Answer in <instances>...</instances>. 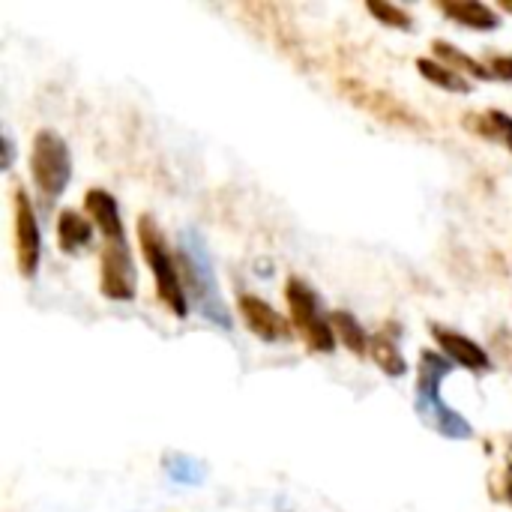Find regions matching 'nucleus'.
I'll use <instances>...</instances> for the list:
<instances>
[{"label": "nucleus", "instance_id": "obj_13", "mask_svg": "<svg viewBox=\"0 0 512 512\" xmlns=\"http://www.w3.org/2000/svg\"><path fill=\"white\" fill-rule=\"evenodd\" d=\"M93 243V222L78 210H60L57 216V246L66 255H78Z\"/></svg>", "mask_w": 512, "mask_h": 512}, {"label": "nucleus", "instance_id": "obj_17", "mask_svg": "<svg viewBox=\"0 0 512 512\" xmlns=\"http://www.w3.org/2000/svg\"><path fill=\"white\" fill-rule=\"evenodd\" d=\"M432 51H435L450 69H456L459 75H471V78H480V81H492V78H495V75L489 72V66H483L480 60H474V57H468L465 51L453 48V45L444 42V39H435V42H432Z\"/></svg>", "mask_w": 512, "mask_h": 512}, {"label": "nucleus", "instance_id": "obj_1", "mask_svg": "<svg viewBox=\"0 0 512 512\" xmlns=\"http://www.w3.org/2000/svg\"><path fill=\"white\" fill-rule=\"evenodd\" d=\"M180 276H183V288H186V297L195 306V312L204 321H210L222 330H231L234 318L219 294L210 249L195 228H183V234H180Z\"/></svg>", "mask_w": 512, "mask_h": 512}, {"label": "nucleus", "instance_id": "obj_12", "mask_svg": "<svg viewBox=\"0 0 512 512\" xmlns=\"http://www.w3.org/2000/svg\"><path fill=\"white\" fill-rule=\"evenodd\" d=\"M438 9L468 30H486L489 33V30L501 27L498 12L489 9L486 3H477V0H438Z\"/></svg>", "mask_w": 512, "mask_h": 512}, {"label": "nucleus", "instance_id": "obj_4", "mask_svg": "<svg viewBox=\"0 0 512 512\" xmlns=\"http://www.w3.org/2000/svg\"><path fill=\"white\" fill-rule=\"evenodd\" d=\"M30 177L45 204L57 201L72 180V156L54 129H39L30 150Z\"/></svg>", "mask_w": 512, "mask_h": 512}, {"label": "nucleus", "instance_id": "obj_25", "mask_svg": "<svg viewBox=\"0 0 512 512\" xmlns=\"http://www.w3.org/2000/svg\"><path fill=\"white\" fill-rule=\"evenodd\" d=\"M501 9H504V12H510V15H512V0H501Z\"/></svg>", "mask_w": 512, "mask_h": 512}, {"label": "nucleus", "instance_id": "obj_3", "mask_svg": "<svg viewBox=\"0 0 512 512\" xmlns=\"http://www.w3.org/2000/svg\"><path fill=\"white\" fill-rule=\"evenodd\" d=\"M135 231H138L141 255H144V261H147V267L153 273L159 300L168 306V312H174L177 318H186L189 315V297H186V288H183L180 264L174 261V255L168 249L165 231L159 228V222L150 213H141L138 216Z\"/></svg>", "mask_w": 512, "mask_h": 512}, {"label": "nucleus", "instance_id": "obj_22", "mask_svg": "<svg viewBox=\"0 0 512 512\" xmlns=\"http://www.w3.org/2000/svg\"><path fill=\"white\" fill-rule=\"evenodd\" d=\"M489 72H492L495 78H504V81H510L512 84V57H501V54L489 57Z\"/></svg>", "mask_w": 512, "mask_h": 512}, {"label": "nucleus", "instance_id": "obj_15", "mask_svg": "<svg viewBox=\"0 0 512 512\" xmlns=\"http://www.w3.org/2000/svg\"><path fill=\"white\" fill-rule=\"evenodd\" d=\"M330 324H333L336 339H339L351 354L363 357V354L369 351V345H372V342H369V336H366L363 324H360L351 312H345V309L333 312V315H330Z\"/></svg>", "mask_w": 512, "mask_h": 512}, {"label": "nucleus", "instance_id": "obj_24", "mask_svg": "<svg viewBox=\"0 0 512 512\" xmlns=\"http://www.w3.org/2000/svg\"><path fill=\"white\" fill-rule=\"evenodd\" d=\"M504 495H507V501L512 504V465L507 468V474H504Z\"/></svg>", "mask_w": 512, "mask_h": 512}, {"label": "nucleus", "instance_id": "obj_16", "mask_svg": "<svg viewBox=\"0 0 512 512\" xmlns=\"http://www.w3.org/2000/svg\"><path fill=\"white\" fill-rule=\"evenodd\" d=\"M417 72H420L426 81H432L435 87H441V90H450V93H471V81H468L465 75H459L456 69H450L447 63H438V60H432V57H420V60H417Z\"/></svg>", "mask_w": 512, "mask_h": 512}, {"label": "nucleus", "instance_id": "obj_21", "mask_svg": "<svg viewBox=\"0 0 512 512\" xmlns=\"http://www.w3.org/2000/svg\"><path fill=\"white\" fill-rule=\"evenodd\" d=\"M495 357L507 363V369H512V333L510 330H498L495 333Z\"/></svg>", "mask_w": 512, "mask_h": 512}, {"label": "nucleus", "instance_id": "obj_7", "mask_svg": "<svg viewBox=\"0 0 512 512\" xmlns=\"http://www.w3.org/2000/svg\"><path fill=\"white\" fill-rule=\"evenodd\" d=\"M12 213H15V261H18V273L24 279H30L39 270L42 237H39L33 204H30L27 192L18 183L12 186Z\"/></svg>", "mask_w": 512, "mask_h": 512}, {"label": "nucleus", "instance_id": "obj_8", "mask_svg": "<svg viewBox=\"0 0 512 512\" xmlns=\"http://www.w3.org/2000/svg\"><path fill=\"white\" fill-rule=\"evenodd\" d=\"M99 288L108 300H132L138 294V276L129 255L126 240L123 243H105L99 252Z\"/></svg>", "mask_w": 512, "mask_h": 512}, {"label": "nucleus", "instance_id": "obj_11", "mask_svg": "<svg viewBox=\"0 0 512 512\" xmlns=\"http://www.w3.org/2000/svg\"><path fill=\"white\" fill-rule=\"evenodd\" d=\"M84 210L87 219L96 225V231L105 237V243H123V222H120V207L111 192L105 189H87L84 195Z\"/></svg>", "mask_w": 512, "mask_h": 512}, {"label": "nucleus", "instance_id": "obj_5", "mask_svg": "<svg viewBox=\"0 0 512 512\" xmlns=\"http://www.w3.org/2000/svg\"><path fill=\"white\" fill-rule=\"evenodd\" d=\"M285 303H288L294 330L303 336L306 348L315 354H333L336 351V333H333L330 318H324L315 291L303 279L291 276L285 282Z\"/></svg>", "mask_w": 512, "mask_h": 512}, {"label": "nucleus", "instance_id": "obj_10", "mask_svg": "<svg viewBox=\"0 0 512 512\" xmlns=\"http://www.w3.org/2000/svg\"><path fill=\"white\" fill-rule=\"evenodd\" d=\"M432 336L435 342L441 345L444 357H450L456 366H465L468 372H489L492 369V357L486 348H480L474 339H468L465 333H456L450 327H441V324H432Z\"/></svg>", "mask_w": 512, "mask_h": 512}, {"label": "nucleus", "instance_id": "obj_2", "mask_svg": "<svg viewBox=\"0 0 512 512\" xmlns=\"http://www.w3.org/2000/svg\"><path fill=\"white\" fill-rule=\"evenodd\" d=\"M453 369H456V363H453L450 357L423 348V351H420L417 402H414V405H417L420 420H423L432 432H438L441 438H450V441H471V438H474L471 423H468L459 411L447 408V402L441 399V381H444Z\"/></svg>", "mask_w": 512, "mask_h": 512}, {"label": "nucleus", "instance_id": "obj_20", "mask_svg": "<svg viewBox=\"0 0 512 512\" xmlns=\"http://www.w3.org/2000/svg\"><path fill=\"white\" fill-rule=\"evenodd\" d=\"M366 9H369V15H375L381 24H387V27H396V30H411L414 27V18H411V12H405L402 6H396V3H387V0H369L366 3Z\"/></svg>", "mask_w": 512, "mask_h": 512}, {"label": "nucleus", "instance_id": "obj_14", "mask_svg": "<svg viewBox=\"0 0 512 512\" xmlns=\"http://www.w3.org/2000/svg\"><path fill=\"white\" fill-rule=\"evenodd\" d=\"M465 126L495 144H504L512 153V117L501 108H492L486 114H465Z\"/></svg>", "mask_w": 512, "mask_h": 512}, {"label": "nucleus", "instance_id": "obj_19", "mask_svg": "<svg viewBox=\"0 0 512 512\" xmlns=\"http://www.w3.org/2000/svg\"><path fill=\"white\" fill-rule=\"evenodd\" d=\"M165 471L180 486H201L204 483V465L189 459V456H168L165 459Z\"/></svg>", "mask_w": 512, "mask_h": 512}, {"label": "nucleus", "instance_id": "obj_23", "mask_svg": "<svg viewBox=\"0 0 512 512\" xmlns=\"http://www.w3.org/2000/svg\"><path fill=\"white\" fill-rule=\"evenodd\" d=\"M3 168H12V156H15V147H12V138L9 135H3Z\"/></svg>", "mask_w": 512, "mask_h": 512}, {"label": "nucleus", "instance_id": "obj_6", "mask_svg": "<svg viewBox=\"0 0 512 512\" xmlns=\"http://www.w3.org/2000/svg\"><path fill=\"white\" fill-rule=\"evenodd\" d=\"M339 90L351 105H357L360 111L372 114L375 120H381L387 126H399V129H411V132H426L429 129L426 120L414 108H408L402 99H396L387 90H378V87H372L366 81H357V78H342Z\"/></svg>", "mask_w": 512, "mask_h": 512}, {"label": "nucleus", "instance_id": "obj_9", "mask_svg": "<svg viewBox=\"0 0 512 512\" xmlns=\"http://www.w3.org/2000/svg\"><path fill=\"white\" fill-rule=\"evenodd\" d=\"M237 309H240V318L246 321V327L261 342H288L291 339V324L267 300H261L255 294H240Z\"/></svg>", "mask_w": 512, "mask_h": 512}, {"label": "nucleus", "instance_id": "obj_18", "mask_svg": "<svg viewBox=\"0 0 512 512\" xmlns=\"http://www.w3.org/2000/svg\"><path fill=\"white\" fill-rule=\"evenodd\" d=\"M369 351H372V360L378 363V369H381L384 375H390V378H402V375L408 372V360L402 357L399 345H396L387 333L372 336Z\"/></svg>", "mask_w": 512, "mask_h": 512}]
</instances>
